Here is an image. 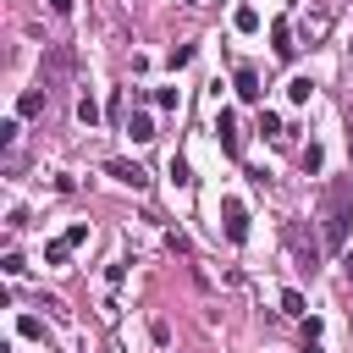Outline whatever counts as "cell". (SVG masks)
<instances>
[{
	"mask_svg": "<svg viewBox=\"0 0 353 353\" xmlns=\"http://www.w3.org/2000/svg\"><path fill=\"white\" fill-rule=\"evenodd\" d=\"M215 138H221V149H226V154H237V149H243V143H237V116H232V110H221V116H215Z\"/></svg>",
	"mask_w": 353,
	"mask_h": 353,
	"instance_id": "6",
	"label": "cell"
},
{
	"mask_svg": "<svg viewBox=\"0 0 353 353\" xmlns=\"http://www.w3.org/2000/svg\"><path fill=\"white\" fill-rule=\"evenodd\" d=\"M281 309H287V314H303V292L287 287V292H281Z\"/></svg>",
	"mask_w": 353,
	"mask_h": 353,
	"instance_id": "18",
	"label": "cell"
},
{
	"mask_svg": "<svg viewBox=\"0 0 353 353\" xmlns=\"http://www.w3.org/2000/svg\"><path fill=\"white\" fill-rule=\"evenodd\" d=\"M50 11L55 17H72V0H50Z\"/></svg>",
	"mask_w": 353,
	"mask_h": 353,
	"instance_id": "22",
	"label": "cell"
},
{
	"mask_svg": "<svg viewBox=\"0 0 353 353\" xmlns=\"http://www.w3.org/2000/svg\"><path fill=\"white\" fill-rule=\"evenodd\" d=\"M342 270H347V276H353V248H347V254H342Z\"/></svg>",
	"mask_w": 353,
	"mask_h": 353,
	"instance_id": "23",
	"label": "cell"
},
{
	"mask_svg": "<svg viewBox=\"0 0 353 353\" xmlns=\"http://www.w3.org/2000/svg\"><path fill=\"white\" fill-rule=\"evenodd\" d=\"M221 221H226L232 243H248V204L243 199H221Z\"/></svg>",
	"mask_w": 353,
	"mask_h": 353,
	"instance_id": "2",
	"label": "cell"
},
{
	"mask_svg": "<svg viewBox=\"0 0 353 353\" xmlns=\"http://www.w3.org/2000/svg\"><path fill=\"white\" fill-rule=\"evenodd\" d=\"M127 138H132V143H149V138H154V121H149L143 110H138V116H127Z\"/></svg>",
	"mask_w": 353,
	"mask_h": 353,
	"instance_id": "7",
	"label": "cell"
},
{
	"mask_svg": "<svg viewBox=\"0 0 353 353\" xmlns=\"http://www.w3.org/2000/svg\"><path fill=\"white\" fill-rule=\"evenodd\" d=\"M66 243L83 248V243H88V221H72V226H66Z\"/></svg>",
	"mask_w": 353,
	"mask_h": 353,
	"instance_id": "17",
	"label": "cell"
},
{
	"mask_svg": "<svg viewBox=\"0 0 353 353\" xmlns=\"http://www.w3.org/2000/svg\"><path fill=\"white\" fill-rule=\"evenodd\" d=\"M347 204H353V188H347V182H331V193H325V243H331V248H336L342 232H347Z\"/></svg>",
	"mask_w": 353,
	"mask_h": 353,
	"instance_id": "1",
	"label": "cell"
},
{
	"mask_svg": "<svg viewBox=\"0 0 353 353\" xmlns=\"http://www.w3.org/2000/svg\"><path fill=\"white\" fill-rule=\"evenodd\" d=\"M309 94H314V83H309V77H292V83H287V99H292V105H303Z\"/></svg>",
	"mask_w": 353,
	"mask_h": 353,
	"instance_id": "14",
	"label": "cell"
},
{
	"mask_svg": "<svg viewBox=\"0 0 353 353\" xmlns=\"http://www.w3.org/2000/svg\"><path fill=\"white\" fill-rule=\"evenodd\" d=\"M77 121H83V127H99V105H94V94L77 99Z\"/></svg>",
	"mask_w": 353,
	"mask_h": 353,
	"instance_id": "11",
	"label": "cell"
},
{
	"mask_svg": "<svg viewBox=\"0 0 353 353\" xmlns=\"http://www.w3.org/2000/svg\"><path fill=\"white\" fill-rule=\"evenodd\" d=\"M105 176H116L121 188H132V193H143L149 188V171L143 165H132V160H105Z\"/></svg>",
	"mask_w": 353,
	"mask_h": 353,
	"instance_id": "3",
	"label": "cell"
},
{
	"mask_svg": "<svg viewBox=\"0 0 353 353\" xmlns=\"http://www.w3.org/2000/svg\"><path fill=\"white\" fill-rule=\"evenodd\" d=\"M165 61H171V72H176V66H188V61H193V44H176Z\"/></svg>",
	"mask_w": 353,
	"mask_h": 353,
	"instance_id": "19",
	"label": "cell"
},
{
	"mask_svg": "<svg viewBox=\"0 0 353 353\" xmlns=\"http://www.w3.org/2000/svg\"><path fill=\"white\" fill-rule=\"evenodd\" d=\"M232 83H237V99L259 105V94H265V88H259V72H254V66H237V77H232Z\"/></svg>",
	"mask_w": 353,
	"mask_h": 353,
	"instance_id": "5",
	"label": "cell"
},
{
	"mask_svg": "<svg viewBox=\"0 0 353 353\" xmlns=\"http://www.w3.org/2000/svg\"><path fill=\"white\" fill-rule=\"evenodd\" d=\"M165 171H171V182H176V188H188V182H193V171H188V160H182V154H171V165H165Z\"/></svg>",
	"mask_w": 353,
	"mask_h": 353,
	"instance_id": "15",
	"label": "cell"
},
{
	"mask_svg": "<svg viewBox=\"0 0 353 353\" xmlns=\"http://www.w3.org/2000/svg\"><path fill=\"white\" fill-rule=\"evenodd\" d=\"M298 165H303V171H309V176H314V171H320V165H325V149H320V143H309V149H303V154H298Z\"/></svg>",
	"mask_w": 353,
	"mask_h": 353,
	"instance_id": "12",
	"label": "cell"
},
{
	"mask_svg": "<svg viewBox=\"0 0 353 353\" xmlns=\"http://www.w3.org/2000/svg\"><path fill=\"white\" fill-rule=\"evenodd\" d=\"M39 110H44V94H39V88H28V94L17 99V116H39Z\"/></svg>",
	"mask_w": 353,
	"mask_h": 353,
	"instance_id": "10",
	"label": "cell"
},
{
	"mask_svg": "<svg viewBox=\"0 0 353 353\" xmlns=\"http://www.w3.org/2000/svg\"><path fill=\"white\" fill-rule=\"evenodd\" d=\"M259 132H265V138H281V116L265 110V116H259Z\"/></svg>",
	"mask_w": 353,
	"mask_h": 353,
	"instance_id": "16",
	"label": "cell"
},
{
	"mask_svg": "<svg viewBox=\"0 0 353 353\" xmlns=\"http://www.w3.org/2000/svg\"><path fill=\"white\" fill-rule=\"evenodd\" d=\"M154 105H160V110H176L182 99H176V88H160V94H154Z\"/></svg>",
	"mask_w": 353,
	"mask_h": 353,
	"instance_id": "21",
	"label": "cell"
},
{
	"mask_svg": "<svg viewBox=\"0 0 353 353\" xmlns=\"http://www.w3.org/2000/svg\"><path fill=\"white\" fill-rule=\"evenodd\" d=\"M232 28H237V33H259V11H254V6H237V11H232Z\"/></svg>",
	"mask_w": 353,
	"mask_h": 353,
	"instance_id": "8",
	"label": "cell"
},
{
	"mask_svg": "<svg viewBox=\"0 0 353 353\" xmlns=\"http://www.w3.org/2000/svg\"><path fill=\"white\" fill-rule=\"evenodd\" d=\"M66 254H72V243H66V237L44 243V265H66Z\"/></svg>",
	"mask_w": 353,
	"mask_h": 353,
	"instance_id": "13",
	"label": "cell"
},
{
	"mask_svg": "<svg viewBox=\"0 0 353 353\" xmlns=\"http://www.w3.org/2000/svg\"><path fill=\"white\" fill-rule=\"evenodd\" d=\"M270 50H276V61H292V55H298V44H292V22H287V17L270 22Z\"/></svg>",
	"mask_w": 353,
	"mask_h": 353,
	"instance_id": "4",
	"label": "cell"
},
{
	"mask_svg": "<svg viewBox=\"0 0 353 353\" xmlns=\"http://www.w3.org/2000/svg\"><path fill=\"white\" fill-rule=\"evenodd\" d=\"M325 28H331V22H325V17H320V11H314V17H303V22H298V33H303V44H309V39H325Z\"/></svg>",
	"mask_w": 353,
	"mask_h": 353,
	"instance_id": "9",
	"label": "cell"
},
{
	"mask_svg": "<svg viewBox=\"0 0 353 353\" xmlns=\"http://www.w3.org/2000/svg\"><path fill=\"white\" fill-rule=\"evenodd\" d=\"M17 331H22V336H33V342H39V336H44V320H33V314H22V325H17Z\"/></svg>",
	"mask_w": 353,
	"mask_h": 353,
	"instance_id": "20",
	"label": "cell"
}]
</instances>
